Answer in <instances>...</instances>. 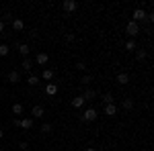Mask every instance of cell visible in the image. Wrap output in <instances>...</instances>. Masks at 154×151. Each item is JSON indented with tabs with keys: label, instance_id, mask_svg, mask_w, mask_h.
Listing matches in <instances>:
<instances>
[{
	"label": "cell",
	"instance_id": "obj_8",
	"mask_svg": "<svg viewBox=\"0 0 154 151\" xmlns=\"http://www.w3.org/2000/svg\"><path fill=\"white\" fill-rule=\"evenodd\" d=\"M12 29H14L17 33H21V31L25 29V23L21 21V19H14V21H12Z\"/></svg>",
	"mask_w": 154,
	"mask_h": 151
},
{
	"label": "cell",
	"instance_id": "obj_15",
	"mask_svg": "<svg viewBox=\"0 0 154 151\" xmlns=\"http://www.w3.org/2000/svg\"><path fill=\"white\" fill-rule=\"evenodd\" d=\"M19 53H21V55H23V59H25L27 55H29V45H27V43H23V45H19Z\"/></svg>",
	"mask_w": 154,
	"mask_h": 151
},
{
	"label": "cell",
	"instance_id": "obj_24",
	"mask_svg": "<svg viewBox=\"0 0 154 151\" xmlns=\"http://www.w3.org/2000/svg\"><path fill=\"white\" fill-rule=\"evenodd\" d=\"M136 57L140 59V61H142V59H146V51H144V49H138V51H136Z\"/></svg>",
	"mask_w": 154,
	"mask_h": 151
},
{
	"label": "cell",
	"instance_id": "obj_9",
	"mask_svg": "<svg viewBox=\"0 0 154 151\" xmlns=\"http://www.w3.org/2000/svg\"><path fill=\"white\" fill-rule=\"evenodd\" d=\"M105 115L115 116V115H117V106H115V104H105Z\"/></svg>",
	"mask_w": 154,
	"mask_h": 151
},
{
	"label": "cell",
	"instance_id": "obj_5",
	"mask_svg": "<svg viewBox=\"0 0 154 151\" xmlns=\"http://www.w3.org/2000/svg\"><path fill=\"white\" fill-rule=\"evenodd\" d=\"M48 61H49V55H48V53H43V51H41V53H37V57H35V63H37V65H45Z\"/></svg>",
	"mask_w": 154,
	"mask_h": 151
},
{
	"label": "cell",
	"instance_id": "obj_2",
	"mask_svg": "<svg viewBox=\"0 0 154 151\" xmlns=\"http://www.w3.org/2000/svg\"><path fill=\"white\" fill-rule=\"evenodd\" d=\"M97 110L95 108H86V110H84L82 112V121H86V123H93V121H97Z\"/></svg>",
	"mask_w": 154,
	"mask_h": 151
},
{
	"label": "cell",
	"instance_id": "obj_19",
	"mask_svg": "<svg viewBox=\"0 0 154 151\" xmlns=\"http://www.w3.org/2000/svg\"><path fill=\"white\" fill-rule=\"evenodd\" d=\"M8 51H11V47L6 45V43H2V45H0V55H2V57H6V55H8Z\"/></svg>",
	"mask_w": 154,
	"mask_h": 151
},
{
	"label": "cell",
	"instance_id": "obj_29",
	"mask_svg": "<svg viewBox=\"0 0 154 151\" xmlns=\"http://www.w3.org/2000/svg\"><path fill=\"white\" fill-rule=\"evenodd\" d=\"M4 31V21H0V33Z\"/></svg>",
	"mask_w": 154,
	"mask_h": 151
},
{
	"label": "cell",
	"instance_id": "obj_16",
	"mask_svg": "<svg viewBox=\"0 0 154 151\" xmlns=\"http://www.w3.org/2000/svg\"><path fill=\"white\" fill-rule=\"evenodd\" d=\"M45 92H48L49 96H54V94L58 92V86H56V84H48V86H45Z\"/></svg>",
	"mask_w": 154,
	"mask_h": 151
},
{
	"label": "cell",
	"instance_id": "obj_18",
	"mask_svg": "<svg viewBox=\"0 0 154 151\" xmlns=\"http://www.w3.org/2000/svg\"><path fill=\"white\" fill-rule=\"evenodd\" d=\"M95 96H97V92H95V90H86V92L82 94V98H84V100H93Z\"/></svg>",
	"mask_w": 154,
	"mask_h": 151
},
{
	"label": "cell",
	"instance_id": "obj_4",
	"mask_svg": "<svg viewBox=\"0 0 154 151\" xmlns=\"http://www.w3.org/2000/svg\"><path fill=\"white\" fill-rule=\"evenodd\" d=\"M62 8L66 12H74L76 8H78V4L74 2V0H64V4H62Z\"/></svg>",
	"mask_w": 154,
	"mask_h": 151
},
{
	"label": "cell",
	"instance_id": "obj_17",
	"mask_svg": "<svg viewBox=\"0 0 154 151\" xmlns=\"http://www.w3.org/2000/svg\"><path fill=\"white\" fill-rule=\"evenodd\" d=\"M41 78L45 82H49L51 78H54V70H43V74H41Z\"/></svg>",
	"mask_w": 154,
	"mask_h": 151
},
{
	"label": "cell",
	"instance_id": "obj_12",
	"mask_svg": "<svg viewBox=\"0 0 154 151\" xmlns=\"http://www.w3.org/2000/svg\"><path fill=\"white\" fill-rule=\"evenodd\" d=\"M21 129H33V118H23L21 121Z\"/></svg>",
	"mask_w": 154,
	"mask_h": 151
},
{
	"label": "cell",
	"instance_id": "obj_3",
	"mask_svg": "<svg viewBox=\"0 0 154 151\" xmlns=\"http://www.w3.org/2000/svg\"><path fill=\"white\" fill-rule=\"evenodd\" d=\"M131 21L138 23V25H140V21H146V10H144V8H136L134 14H131Z\"/></svg>",
	"mask_w": 154,
	"mask_h": 151
},
{
	"label": "cell",
	"instance_id": "obj_26",
	"mask_svg": "<svg viewBox=\"0 0 154 151\" xmlns=\"http://www.w3.org/2000/svg\"><path fill=\"white\" fill-rule=\"evenodd\" d=\"M41 131H43L45 135H48V133H51V125H49V123H45V125L41 127Z\"/></svg>",
	"mask_w": 154,
	"mask_h": 151
},
{
	"label": "cell",
	"instance_id": "obj_31",
	"mask_svg": "<svg viewBox=\"0 0 154 151\" xmlns=\"http://www.w3.org/2000/svg\"><path fill=\"white\" fill-rule=\"evenodd\" d=\"M2 137H4V131H0V139H2Z\"/></svg>",
	"mask_w": 154,
	"mask_h": 151
},
{
	"label": "cell",
	"instance_id": "obj_14",
	"mask_svg": "<svg viewBox=\"0 0 154 151\" xmlns=\"http://www.w3.org/2000/svg\"><path fill=\"white\" fill-rule=\"evenodd\" d=\"M23 110H25V106L21 102H17V104L12 106V115H23Z\"/></svg>",
	"mask_w": 154,
	"mask_h": 151
},
{
	"label": "cell",
	"instance_id": "obj_1",
	"mask_svg": "<svg viewBox=\"0 0 154 151\" xmlns=\"http://www.w3.org/2000/svg\"><path fill=\"white\" fill-rule=\"evenodd\" d=\"M125 33H128L130 37H138L140 35V25L134 23V21H130V23L125 25Z\"/></svg>",
	"mask_w": 154,
	"mask_h": 151
},
{
	"label": "cell",
	"instance_id": "obj_25",
	"mask_svg": "<svg viewBox=\"0 0 154 151\" xmlns=\"http://www.w3.org/2000/svg\"><path fill=\"white\" fill-rule=\"evenodd\" d=\"M84 84V86H88V84H91V82H93V76H88V74H86V76H82V80H80Z\"/></svg>",
	"mask_w": 154,
	"mask_h": 151
},
{
	"label": "cell",
	"instance_id": "obj_22",
	"mask_svg": "<svg viewBox=\"0 0 154 151\" xmlns=\"http://www.w3.org/2000/svg\"><path fill=\"white\" fill-rule=\"evenodd\" d=\"M125 49H128V51H134V49H136V41H134V39L125 41Z\"/></svg>",
	"mask_w": 154,
	"mask_h": 151
},
{
	"label": "cell",
	"instance_id": "obj_13",
	"mask_svg": "<svg viewBox=\"0 0 154 151\" xmlns=\"http://www.w3.org/2000/svg\"><path fill=\"white\" fill-rule=\"evenodd\" d=\"M8 82H11V84H17V82H19V71L17 70H12L11 74H8Z\"/></svg>",
	"mask_w": 154,
	"mask_h": 151
},
{
	"label": "cell",
	"instance_id": "obj_32",
	"mask_svg": "<svg viewBox=\"0 0 154 151\" xmlns=\"http://www.w3.org/2000/svg\"><path fill=\"white\" fill-rule=\"evenodd\" d=\"M0 96H2V92H0Z\"/></svg>",
	"mask_w": 154,
	"mask_h": 151
},
{
	"label": "cell",
	"instance_id": "obj_21",
	"mask_svg": "<svg viewBox=\"0 0 154 151\" xmlns=\"http://www.w3.org/2000/svg\"><path fill=\"white\" fill-rule=\"evenodd\" d=\"M123 108H125V110H131V108H134V100H131V98H125V100H123Z\"/></svg>",
	"mask_w": 154,
	"mask_h": 151
},
{
	"label": "cell",
	"instance_id": "obj_7",
	"mask_svg": "<svg viewBox=\"0 0 154 151\" xmlns=\"http://www.w3.org/2000/svg\"><path fill=\"white\" fill-rule=\"evenodd\" d=\"M115 80H117V84H121V86H125V84L130 82V76H128L125 71H121V74H117V78H115Z\"/></svg>",
	"mask_w": 154,
	"mask_h": 151
},
{
	"label": "cell",
	"instance_id": "obj_27",
	"mask_svg": "<svg viewBox=\"0 0 154 151\" xmlns=\"http://www.w3.org/2000/svg\"><path fill=\"white\" fill-rule=\"evenodd\" d=\"M76 68H78L80 71H84V70H86V63H84V61H78V63H76Z\"/></svg>",
	"mask_w": 154,
	"mask_h": 151
},
{
	"label": "cell",
	"instance_id": "obj_28",
	"mask_svg": "<svg viewBox=\"0 0 154 151\" xmlns=\"http://www.w3.org/2000/svg\"><path fill=\"white\" fill-rule=\"evenodd\" d=\"M19 147H21V149H23V151H29V145H27L25 141H21V143H19Z\"/></svg>",
	"mask_w": 154,
	"mask_h": 151
},
{
	"label": "cell",
	"instance_id": "obj_11",
	"mask_svg": "<svg viewBox=\"0 0 154 151\" xmlns=\"http://www.w3.org/2000/svg\"><path fill=\"white\" fill-rule=\"evenodd\" d=\"M21 65H23V70H25V71H31V70H33V61H31L29 57H25Z\"/></svg>",
	"mask_w": 154,
	"mask_h": 151
},
{
	"label": "cell",
	"instance_id": "obj_23",
	"mask_svg": "<svg viewBox=\"0 0 154 151\" xmlns=\"http://www.w3.org/2000/svg\"><path fill=\"white\" fill-rule=\"evenodd\" d=\"M113 100H115L113 94H105V96H103V102H105V104H113Z\"/></svg>",
	"mask_w": 154,
	"mask_h": 151
},
{
	"label": "cell",
	"instance_id": "obj_10",
	"mask_svg": "<svg viewBox=\"0 0 154 151\" xmlns=\"http://www.w3.org/2000/svg\"><path fill=\"white\" fill-rule=\"evenodd\" d=\"M84 102H86V100H84L82 96H76V98H72V106H74V108H82Z\"/></svg>",
	"mask_w": 154,
	"mask_h": 151
},
{
	"label": "cell",
	"instance_id": "obj_20",
	"mask_svg": "<svg viewBox=\"0 0 154 151\" xmlns=\"http://www.w3.org/2000/svg\"><path fill=\"white\" fill-rule=\"evenodd\" d=\"M27 84H29V86H37V84H39V78H37V76H29V78H27Z\"/></svg>",
	"mask_w": 154,
	"mask_h": 151
},
{
	"label": "cell",
	"instance_id": "obj_30",
	"mask_svg": "<svg viewBox=\"0 0 154 151\" xmlns=\"http://www.w3.org/2000/svg\"><path fill=\"white\" fill-rule=\"evenodd\" d=\"M86 151H97V149L95 147H86Z\"/></svg>",
	"mask_w": 154,
	"mask_h": 151
},
{
	"label": "cell",
	"instance_id": "obj_6",
	"mask_svg": "<svg viewBox=\"0 0 154 151\" xmlns=\"http://www.w3.org/2000/svg\"><path fill=\"white\" fill-rule=\"evenodd\" d=\"M43 112H45V110H43V106H41V104H35V106H33V110H31L33 118H41V116H43Z\"/></svg>",
	"mask_w": 154,
	"mask_h": 151
}]
</instances>
